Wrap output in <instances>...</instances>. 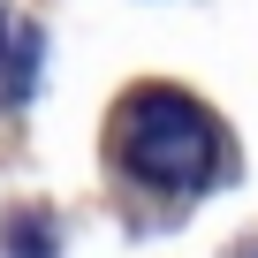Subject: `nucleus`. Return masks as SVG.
Instances as JSON below:
<instances>
[{"instance_id":"f257e3e1","label":"nucleus","mask_w":258,"mask_h":258,"mask_svg":"<svg viewBox=\"0 0 258 258\" xmlns=\"http://www.w3.org/2000/svg\"><path fill=\"white\" fill-rule=\"evenodd\" d=\"M114 152H121L129 175L152 182V190H205L228 167L220 121L198 99H182V91H137L114 114Z\"/></svg>"},{"instance_id":"f03ea898","label":"nucleus","mask_w":258,"mask_h":258,"mask_svg":"<svg viewBox=\"0 0 258 258\" xmlns=\"http://www.w3.org/2000/svg\"><path fill=\"white\" fill-rule=\"evenodd\" d=\"M31 84H38V31L0 8V106L31 99Z\"/></svg>"},{"instance_id":"7ed1b4c3","label":"nucleus","mask_w":258,"mask_h":258,"mask_svg":"<svg viewBox=\"0 0 258 258\" xmlns=\"http://www.w3.org/2000/svg\"><path fill=\"white\" fill-rule=\"evenodd\" d=\"M250 258H258V250H250Z\"/></svg>"}]
</instances>
